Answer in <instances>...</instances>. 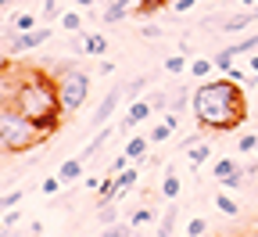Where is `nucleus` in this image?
Segmentation results:
<instances>
[{"mask_svg": "<svg viewBox=\"0 0 258 237\" xmlns=\"http://www.w3.org/2000/svg\"><path fill=\"white\" fill-rule=\"evenodd\" d=\"M190 108L198 115V122L205 129L226 133V129H237L247 119V101L244 90L230 79V76H219L212 83H201L190 97Z\"/></svg>", "mask_w": 258, "mask_h": 237, "instance_id": "obj_1", "label": "nucleus"}, {"mask_svg": "<svg viewBox=\"0 0 258 237\" xmlns=\"http://www.w3.org/2000/svg\"><path fill=\"white\" fill-rule=\"evenodd\" d=\"M15 105H18L32 122H40V129L47 133V137H50V133H57L64 112H61V97H57V79H50L47 72H36V69L22 72Z\"/></svg>", "mask_w": 258, "mask_h": 237, "instance_id": "obj_2", "label": "nucleus"}, {"mask_svg": "<svg viewBox=\"0 0 258 237\" xmlns=\"http://www.w3.org/2000/svg\"><path fill=\"white\" fill-rule=\"evenodd\" d=\"M40 140H47L40 122H32L18 105H0V151L25 155L32 148H40Z\"/></svg>", "mask_w": 258, "mask_h": 237, "instance_id": "obj_3", "label": "nucleus"}, {"mask_svg": "<svg viewBox=\"0 0 258 237\" xmlns=\"http://www.w3.org/2000/svg\"><path fill=\"white\" fill-rule=\"evenodd\" d=\"M57 79V97H61V112L64 115H76L86 97H90V76L83 69H72V65H64V72L54 76Z\"/></svg>", "mask_w": 258, "mask_h": 237, "instance_id": "obj_4", "label": "nucleus"}, {"mask_svg": "<svg viewBox=\"0 0 258 237\" xmlns=\"http://www.w3.org/2000/svg\"><path fill=\"white\" fill-rule=\"evenodd\" d=\"M47 40H50V25H36L32 32H15L11 43H8V54H25V51H32V47L47 43Z\"/></svg>", "mask_w": 258, "mask_h": 237, "instance_id": "obj_5", "label": "nucleus"}, {"mask_svg": "<svg viewBox=\"0 0 258 237\" xmlns=\"http://www.w3.org/2000/svg\"><path fill=\"white\" fill-rule=\"evenodd\" d=\"M118 101H122V90L115 86V90H108L104 93V101L97 105V112H93V119H90V126L97 129V126H108V119L115 115V108H118Z\"/></svg>", "mask_w": 258, "mask_h": 237, "instance_id": "obj_6", "label": "nucleus"}, {"mask_svg": "<svg viewBox=\"0 0 258 237\" xmlns=\"http://www.w3.org/2000/svg\"><path fill=\"white\" fill-rule=\"evenodd\" d=\"M18 83H22V72H11V69H0V105H15V93H18Z\"/></svg>", "mask_w": 258, "mask_h": 237, "instance_id": "obj_7", "label": "nucleus"}, {"mask_svg": "<svg viewBox=\"0 0 258 237\" xmlns=\"http://www.w3.org/2000/svg\"><path fill=\"white\" fill-rule=\"evenodd\" d=\"M151 101H133L129 105V112H125V119H122V129H133V126H140V122H147L151 119Z\"/></svg>", "mask_w": 258, "mask_h": 237, "instance_id": "obj_8", "label": "nucleus"}, {"mask_svg": "<svg viewBox=\"0 0 258 237\" xmlns=\"http://www.w3.org/2000/svg\"><path fill=\"white\" fill-rule=\"evenodd\" d=\"M57 176H61V183H76V180H83V158H64L61 169H57Z\"/></svg>", "mask_w": 258, "mask_h": 237, "instance_id": "obj_9", "label": "nucleus"}, {"mask_svg": "<svg viewBox=\"0 0 258 237\" xmlns=\"http://www.w3.org/2000/svg\"><path fill=\"white\" fill-rule=\"evenodd\" d=\"M237 173H244V169H240L233 158H219V162L212 165V176H215L219 183H226V180H230V176H237Z\"/></svg>", "mask_w": 258, "mask_h": 237, "instance_id": "obj_10", "label": "nucleus"}, {"mask_svg": "<svg viewBox=\"0 0 258 237\" xmlns=\"http://www.w3.org/2000/svg\"><path fill=\"white\" fill-rule=\"evenodd\" d=\"M147 148H151V137H133L125 144V158L129 162H140V158H147Z\"/></svg>", "mask_w": 258, "mask_h": 237, "instance_id": "obj_11", "label": "nucleus"}, {"mask_svg": "<svg viewBox=\"0 0 258 237\" xmlns=\"http://www.w3.org/2000/svg\"><path fill=\"white\" fill-rule=\"evenodd\" d=\"M115 180H118V194H115V198H125V191H133V187H137L140 169H122V173H118Z\"/></svg>", "mask_w": 258, "mask_h": 237, "instance_id": "obj_12", "label": "nucleus"}, {"mask_svg": "<svg viewBox=\"0 0 258 237\" xmlns=\"http://www.w3.org/2000/svg\"><path fill=\"white\" fill-rule=\"evenodd\" d=\"M108 137H111V126H101V133H97V137H93V140L83 148V155H79V158H83V162H86V158H93L97 151L104 148V140H108Z\"/></svg>", "mask_w": 258, "mask_h": 237, "instance_id": "obj_13", "label": "nucleus"}, {"mask_svg": "<svg viewBox=\"0 0 258 237\" xmlns=\"http://www.w3.org/2000/svg\"><path fill=\"white\" fill-rule=\"evenodd\" d=\"M176 219H179V212H176V205H169V209H165V216H161L158 237H176Z\"/></svg>", "mask_w": 258, "mask_h": 237, "instance_id": "obj_14", "label": "nucleus"}, {"mask_svg": "<svg viewBox=\"0 0 258 237\" xmlns=\"http://www.w3.org/2000/svg\"><path fill=\"white\" fill-rule=\"evenodd\" d=\"M115 194H118V180L108 173L101 180V187H97V201H101V205H104V201H115Z\"/></svg>", "mask_w": 258, "mask_h": 237, "instance_id": "obj_15", "label": "nucleus"}, {"mask_svg": "<svg viewBox=\"0 0 258 237\" xmlns=\"http://www.w3.org/2000/svg\"><path fill=\"white\" fill-rule=\"evenodd\" d=\"M215 205H219V212H222V216H240V201H237V198H230L226 191H222V194H215Z\"/></svg>", "mask_w": 258, "mask_h": 237, "instance_id": "obj_16", "label": "nucleus"}, {"mask_svg": "<svg viewBox=\"0 0 258 237\" xmlns=\"http://www.w3.org/2000/svg\"><path fill=\"white\" fill-rule=\"evenodd\" d=\"M208 155H212V144H190V148H186L190 165H205V162H208Z\"/></svg>", "mask_w": 258, "mask_h": 237, "instance_id": "obj_17", "label": "nucleus"}, {"mask_svg": "<svg viewBox=\"0 0 258 237\" xmlns=\"http://www.w3.org/2000/svg\"><path fill=\"white\" fill-rule=\"evenodd\" d=\"M212 69H215V61H212V58H198V61H190V76H194V79H208V76H212Z\"/></svg>", "mask_w": 258, "mask_h": 237, "instance_id": "obj_18", "label": "nucleus"}, {"mask_svg": "<svg viewBox=\"0 0 258 237\" xmlns=\"http://www.w3.org/2000/svg\"><path fill=\"white\" fill-rule=\"evenodd\" d=\"M83 51L93 54V58H101V54L108 51V40L101 36V32H97V36H86V40H83Z\"/></svg>", "mask_w": 258, "mask_h": 237, "instance_id": "obj_19", "label": "nucleus"}, {"mask_svg": "<svg viewBox=\"0 0 258 237\" xmlns=\"http://www.w3.org/2000/svg\"><path fill=\"white\" fill-rule=\"evenodd\" d=\"M172 133H176V129H172V126H169V122H165V119H161V122H158V126H154V129H151V133H147V137H151V144H154V148H158V144H165V140H169V137H172Z\"/></svg>", "mask_w": 258, "mask_h": 237, "instance_id": "obj_20", "label": "nucleus"}, {"mask_svg": "<svg viewBox=\"0 0 258 237\" xmlns=\"http://www.w3.org/2000/svg\"><path fill=\"white\" fill-rule=\"evenodd\" d=\"M161 198H179V176H176V169H169L165 180H161Z\"/></svg>", "mask_w": 258, "mask_h": 237, "instance_id": "obj_21", "label": "nucleus"}, {"mask_svg": "<svg viewBox=\"0 0 258 237\" xmlns=\"http://www.w3.org/2000/svg\"><path fill=\"white\" fill-rule=\"evenodd\" d=\"M97 223H101V226H111V223H118V209H115V201H104V205L97 209Z\"/></svg>", "mask_w": 258, "mask_h": 237, "instance_id": "obj_22", "label": "nucleus"}, {"mask_svg": "<svg viewBox=\"0 0 258 237\" xmlns=\"http://www.w3.org/2000/svg\"><path fill=\"white\" fill-rule=\"evenodd\" d=\"M36 25H40L36 15H15V18H11V29H15V32H32Z\"/></svg>", "mask_w": 258, "mask_h": 237, "instance_id": "obj_23", "label": "nucleus"}, {"mask_svg": "<svg viewBox=\"0 0 258 237\" xmlns=\"http://www.w3.org/2000/svg\"><path fill=\"white\" fill-rule=\"evenodd\" d=\"M233 58H240V54H251V51H258V36H244L240 43H233V47H226Z\"/></svg>", "mask_w": 258, "mask_h": 237, "instance_id": "obj_24", "label": "nucleus"}, {"mask_svg": "<svg viewBox=\"0 0 258 237\" xmlns=\"http://www.w3.org/2000/svg\"><path fill=\"white\" fill-rule=\"evenodd\" d=\"M147 83H151L147 76H137L133 83H129V86H125V101H129V105H133V101H137V97H140V93L147 90Z\"/></svg>", "mask_w": 258, "mask_h": 237, "instance_id": "obj_25", "label": "nucleus"}, {"mask_svg": "<svg viewBox=\"0 0 258 237\" xmlns=\"http://www.w3.org/2000/svg\"><path fill=\"white\" fill-rule=\"evenodd\" d=\"M190 97H194V93H190L186 86H176V93L169 97V112H183V105H186Z\"/></svg>", "mask_w": 258, "mask_h": 237, "instance_id": "obj_26", "label": "nucleus"}, {"mask_svg": "<svg viewBox=\"0 0 258 237\" xmlns=\"http://www.w3.org/2000/svg\"><path fill=\"white\" fill-rule=\"evenodd\" d=\"M125 15H129V8H118V4H108V8H104V22H108V25L125 22Z\"/></svg>", "mask_w": 258, "mask_h": 237, "instance_id": "obj_27", "label": "nucleus"}, {"mask_svg": "<svg viewBox=\"0 0 258 237\" xmlns=\"http://www.w3.org/2000/svg\"><path fill=\"white\" fill-rule=\"evenodd\" d=\"M183 69H186V54H169V58H165V72L179 76Z\"/></svg>", "mask_w": 258, "mask_h": 237, "instance_id": "obj_28", "label": "nucleus"}, {"mask_svg": "<svg viewBox=\"0 0 258 237\" xmlns=\"http://www.w3.org/2000/svg\"><path fill=\"white\" fill-rule=\"evenodd\" d=\"M205 233H208V219L194 216V219L186 223V237H205Z\"/></svg>", "mask_w": 258, "mask_h": 237, "instance_id": "obj_29", "label": "nucleus"}, {"mask_svg": "<svg viewBox=\"0 0 258 237\" xmlns=\"http://www.w3.org/2000/svg\"><path fill=\"white\" fill-rule=\"evenodd\" d=\"M233 65H237V58H233L230 51H219V54H215V69H219V72H230Z\"/></svg>", "mask_w": 258, "mask_h": 237, "instance_id": "obj_30", "label": "nucleus"}, {"mask_svg": "<svg viewBox=\"0 0 258 237\" xmlns=\"http://www.w3.org/2000/svg\"><path fill=\"white\" fill-rule=\"evenodd\" d=\"M61 187H64V183H61V176H47V180H43V183H40V191H43V194H47V198H54V194H57V191H61Z\"/></svg>", "mask_w": 258, "mask_h": 237, "instance_id": "obj_31", "label": "nucleus"}, {"mask_svg": "<svg viewBox=\"0 0 258 237\" xmlns=\"http://www.w3.org/2000/svg\"><path fill=\"white\" fill-rule=\"evenodd\" d=\"M237 148H240V155H247V151H254V148H258V137H254V133H240Z\"/></svg>", "mask_w": 258, "mask_h": 237, "instance_id": "obj_32", "label": "nucleus"}, {"mask_svg": "<svg viewBox=\"0 0 258 237\" xmlns=\"http://www.w3.org/2000/svg\"><path fill=\"white\" fill-rule=\"evenodd\" d=\"M18 201H22V191H11L0 198V212H8V209H18Z\"/></svg>", "mask_w": 258, "mask_h": 237, "instance_id": "obj_33", "label": "nucleus"}, {"mask_svg": "<svg viewBox=\"0 0 258 237\" xmlns=\"http://www.w3.org/2000/svg\"><path fill=\"white\" fill-rule=\"evenodd\" d=\"M101 237H133V230L122 226V223H111V226H104V233H101Z\"/></svg>", "mask_w": 258, "mask_h": 237, "instance_id": "obj_34", "label": "nucleus"}, {"mask_svg": "<svg viewBox=\"0 0 258 237\" xmlns=\"http://www.w3.org/2000/svg\"><path fill=\"white\" fill-rule=\"evenodd\" d=\"M61 25H64V29H69V32H76V29L83 25V18H79L76 11H64V15H61Z\"/></svg>", "mask_w": 258, "mask_h": 237, "instance_id": "obj_35", "label": "nucleus"}, {"mask_svg": "<svg viewBox=\"0 0 258 237\" xmlns=\"http://www.w3.org/2000/svg\"><path fill=\"white\" fill-rule=\"evenodd\" d=\"M151 219H154V212H151V209H137V212H133V219H129V226H144V223H151Z\"/></svg>", "mask_w": 258, "mask_h": 237, "instance_id": "obj_36", "label": "nucleus"}, {"mask_svg": "<svg viewBox=\"0 0 258 237\" xmlns=\"http://www.w3.org/2000/svg\"><path fill=\"white\" fill-rule=\"evenodd\" d=\"M244 176H247V173H237V176H230V180H226L222 187H226V191H240V187H244Z\"/></svg>", "mask_w": 258, "mask_h": 237, "instance_id": "obj_37", "label": "nucleus"}, {"mask_svg": "<svg viewBox=\"0 0 258 237\" xmlns=\"http://www.w3.org/2000/svg\"><path fill=\"white\" fill-rule=\"evenodd\" d=\"M125 162H129V158H125V151H122V155H118V158L111 162V169H108V173H111V176H118L122 169H125Z\"/></svg>", "mask_w": 258, "mask_h": 237, "instance_id": "obj_38", "label": "nucleus"}, {"mask_svg": "<svg viewBox=\"0 0 258 237\" xmlns=\"http://www.w3.org/2000/svg\"><path fill=\"white\" fill-rule=\"evenodd\" d=\"M18 219H22V212H18V209H8V216H4L8 230H11V226H18Z\"/></svg>", "mask_w": 258, "mask_h": 237, "instance_id": "obj_39", "label": "nucleus"}, {"mask_svg": "<svg viewBox=\"0 0 258 237\" xmlns=\"http://www.w3.org/2000/svg\"><path fill=\"white\" fill-rule=\"evenodd\" d=\"M140 36H147V40H158V36H161V29H158V25H144V29H140Z\"/></svg>", "mask_w": 258, "mask_h": 237, "instance_id": "obj_40", "label": "nucleus"}, {"mask_svg": "<svg viewBox=\"0 0 258 237\" xmlns=\"http://www.w3.org/2000/svg\"><path fill=\"white\" fill-rule=\"evenodd\" d=\"M57 15V0H43V18H54Z\"/></svg>", "mask_w": 258, "mask_h": 237, "instance_id": "obj_41", "label": "nucleus"}, {"mask_svg": "<svg viewBox=\"0 0 258 237\" xmlns=\"http://www.w3.org/2000/svg\"><path fill=\"white\" fill-rule=\"evenodd\" d=\"M226 76H230L233 83H247V76H244V69H237V65H233V69H230V72H226Z\"/></svg>", "mask_w": 258, "mask_h": 237, "instance_id": "obj_42", "label": "nucleus"}, {"mask_svg": "<svg viewBox=\"0 0 258 237\" xmlns=\"http://www.w3.org/2000/svg\"><path fill=\"white\" fill-rule=\"evenodd\" d=\"M198 0H172V11H190Z\"/></svg>", "mask_w": 258, "mask_h": 237, "instance_id": "obj_43", "label": "nucleus"}, {"mask_svg": "<svg viewBox=\"0 0 258 237\" xmlns=\"http://www.w3.org/2000/svg\"><path fill=\"white\" fill-rule=\"evenodd\" d=\"M83 183H86L90 191H97V187H101V180H97V176H83Z\"/></svg>", "mask_w": 258, "mask_h": 237, "instance_id": "obj_44", "label": "nucleus"}, {"mask_svg": "<svg viewBox=\"0 0 258 237\" xmlns=\"http://www.w3.org/2000/svg\"><path fill=\"white\" fill-rule=\"evenodd\" d=\"M247 69H251V72L258 76V54H251V58H247Z\"/></svg>", "mask_w": 258, "mask_h": 237, "instance_id": "obj_45", "label": "nucleus"}, {"mask_svg": "<svg viewBox=\"0 0 258 237\" xmlns=\"http://www.w3.org/2000/svg\"><path fill=\"white\" fill-rule=\"evenodd\" d=\"M108 4H118V8H129V11H133V0H108Z\"/></svg>", "mask_w": 258, "mask_h": 237, "instance_id": "obj_46", "label": "nucleus"}, {"mask_svg": "<svg viewBox=\"0 0 258 237\" xmlns=\"http://www.w3.org/2000/svg\"><path fill=\"white\" fill-rule=\"evenodd\" d=\"M76 4H79V8H93V4H97V0H76Z\"/></svg>", "mask_w": 258, "mask_h": 237, "instance_id": "obj_47", "label": "nucleus"}, {"mask_svg": "<svg viewBox=\"0 0 258 237\" xmlns=\"http://www.w3.org/2000/svg\"><path fill=\"white\" fill-rule=\"evenodd\" d=\"M240 4H244V8H254V4H258V0H240Z\"/></svg>", "mask_w": 258, "mask_h": 237, "instance_id": "obj_48", "label": "nucleus"}, {"mask_svg": "<svg viewBox=\"0 0 258 237\" xmlns=\"http://www.w3.org/2000/svg\"><path fill=\"white\" fill-rule=\"evenodd\" d=\"M4 230H8V223H4V219H0V233H4Z\"/></svg>", "mask_w": 258, "mask_h": 237, "instance_id": "obj_49", "label": "nucleus"}, {"mask_svg": "<svg viewBox=\"0 0 258 237\" xmlns=\"http://www.w3.org/2000/svg\"><path fill=\"white\" fill-rule=\"evenodd\" d=\"M183 237H186V233H183Z\"/></svg>", "mask_w": 258, "mask_h": 237, "instance_id": "obj_50", "label": "nucleus"}]
</instances>
